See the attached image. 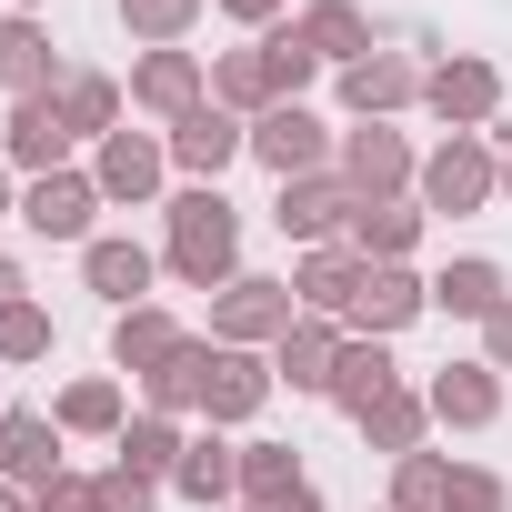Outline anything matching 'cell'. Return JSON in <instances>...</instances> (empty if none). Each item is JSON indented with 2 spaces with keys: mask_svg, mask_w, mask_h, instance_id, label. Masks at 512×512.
<instances>
[]
</instances>
